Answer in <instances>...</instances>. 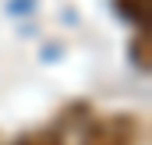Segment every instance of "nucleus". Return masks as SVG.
I'll use <instances>...</instances> for the list:
<instances>
[{
    "mask_svg": "<svg viewBox=\"0 0 152 145\" xmlns=\"http://www.w3.org/2000/svg\"><path fill=\"white\" fill-rule=\"evenodd\" d=\"M138 142V124L131 117H99L85 124L81 145H134Z\"/></svg>",
    "mask_w": 152,
    "mask_h": 145,
    "instance_id": "nucleus-1",
    "label": "nucleus"
},
{
    "mask_svg": "<svg viewBox=\"0 0 152 145\" xmlns=\"http://www.w3.org/2000/svg\"><path fill=\"white\" fill-rule=\"evenodd\" d=\"M18 145H67V142L53 131V135H32V138H25V142H18Z\"/></svg>",
    "mask_w": 152,
    "mask_h": 145,
    "instance_id": "nucleus-2",
    "label": "nucleus"
}]
</instances>
